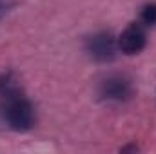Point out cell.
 Here are the masks:
<instances>
[{
	"label": "cell",
	"mask_w": 156,
	"mask_h": 154,
	"mask_svg": "<svg viewBox=\"0 0 156 154\" xmlns=\"http://www.w3.org/2000/svg\"><path fill=\"white\" fill-rule=\"evenodd\" d=\"M0 118L11 131L27 132L35 127L37 113L20 89H15L0 96Z\"/></svg>",
	"instance_id": "cell-1"
},
{
	"label": "cell",
	"mask_w": 156,
	"mask_h": 154,
	"mask_svg": "<svg viewBox=\"0 0 156 154\" xmlns=\"http://www.w3.org/2000/svg\"><path fill=\"white\" fill-rule=\"evenodd\" d=\"M98 96L105 102H111V103L129 102L134 96L133 80L127 75H122V73L107 75L98 85Z\"/></svg>",
	"instance_id": "cell-2"
},
{
	"label": "cell",
	"mask_w": 156,
	"mask_h": 154,
	"mask_svg": "<svg viewBox=\"0 0 156 154\" xmlns=\"http://www.w3.org/2000/svg\"><path fill=\"white\" fill-rule=\"evenodd\" d=\"M85 51L96 62H111L120 51L118 38H115V35L109 31H98L85 40Z\"/></svg>",
	"instance_id": "cell-3"
},
{
	"label": "cell",
	"mask_w": 156,
	"mask_h": 154,
	"mask_svg": "<svg viewBox=\"0 0 156 154\" xmlns=\"http://www.w3.org/2000/svg\"><path fill=\"white\" fill-rule=\"evenodd\" d=\"M145 45H147V33L145 26H142L140 22L129 24L118 37V49L125 54H138L145 49Z\"/></svg>",
	"instance_id": "cell-4"
},
{
	"label": "cell",
	"mask_w": 156,
	"mask_h": 154,
	"mask_svg": "<svg viewBox=\"0 0 156 154\" xmlns=\"http://www.w3.org/2000/svg\"><path fill=\"white\" fill-rule=\"evenodd\" d=\"M140 24L145 27L156 26V2H149L140 9Z\"/></svg>",
	"instance_id": "cell-5"
}]
</instances>
